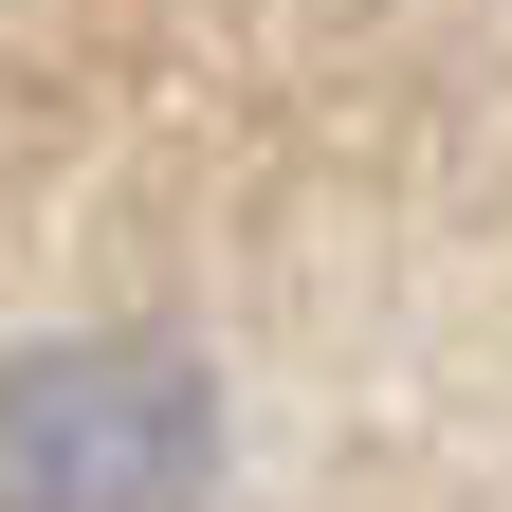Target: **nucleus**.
<instances>
[{
	"instance_id": "nucleus-1",
	"label": "nucleus",
	"mask_w": 512,
	"mask_h": 512,
	"mask_svg": "<svg viewBox=\"0 0 512 512\" xmlns=\"http://www.w3.org/2000/svg\"><path fill=\"white\" fill-rule=\"evenodd\" d=\"M202 494V384L165 348H19L0 366V512H183Z\"/></svg>"
}]
</instances>
